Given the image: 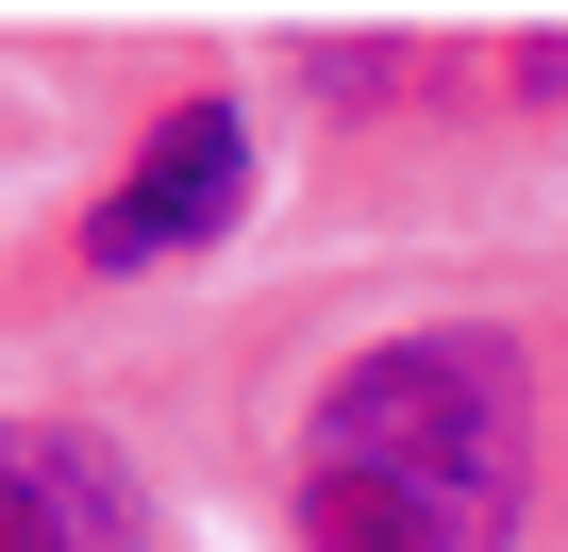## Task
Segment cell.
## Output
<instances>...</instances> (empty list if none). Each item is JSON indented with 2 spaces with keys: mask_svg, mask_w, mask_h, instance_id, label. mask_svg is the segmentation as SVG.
Returning a JSON list of instances; mask_svg holds the SVG:
<instances>
[{
  "mask_svg": "<svg viewBox=\"0 0 568 552\" xmlns=\"http://www.w3.org/2000/svg\"><path fill=\"white\" fill-rule=\"evenodd\" d=\"M302 84H318L335 118H352V101H402V34H318V51H302Z\"/></svg>",
  "mask_w": 568,
  "mask_h": 552,
  "instance_id": "obj_4",
  "label": "cell"
},
{
  "mask_svg": "<svg viewBox=\"0 0 568 552\" xmlns=\"http://www.w3.org/2000/svg\"><path fill=\"white\" fill-rule=\"evenodd\" d=\"M302 552H518L535 519V352L501 319L368 335L284 452Z\"/></svg>",
  "mask_w": 568,
  "mask_h": 552,
  "instance_id": "obj_1",
  "label": "cell"
},
{
  "mask_svg": "<svg viewBox=\"0 0 568 552\" xmlns=\"http://www.w3.org/2000/svg\"><path fill=\"white\" fill-rule=\"evenodd\" d=\"M234 201H251V118H234V101H168V118L134 134V168L101 184L84 268H168V251L234 234Z\"/></svg>",
  "mask_w": 568,
  "mask_h": 552,
  "instance_id": "obj_2",
  "label": "cell"
},
{
  "mask_svg": "<svg viewBox=\"0 0 568 552\" xmlns=\"http://www.w3.org/2000/svg\"><path fill=\"white\" fill-rule=\"evenodd\" d=\"M134 469L68 419H0V552H134Z\"/></svg>",
  "mask_w": 568,
  "mask_h": 552,
  "instance_id": "obj_3",
  "label": "cell"
}]
</instances>
